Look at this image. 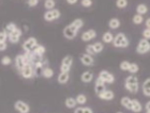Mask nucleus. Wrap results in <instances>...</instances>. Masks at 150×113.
Masks as SVG:
<instances>
[{"label":"nucleus","instance_id":"17","mask_svg":"<svg viewBox=\"0 0 150 113\" xmlns=\"http://www.w3.org/2000/svg\"><path fill=\"white\" fill-rule=\"evenodd\" d=\"M70 79V74L69 73H62L60 72V74L57 77V81L59 84H66L67 82L69 81Z\"/></svg>","mask_w":150,"mask_h":113},{"label":"nucleus","instance_id":"33","mask_svg":"<svg viewBox=\"0 0 150 113\" xmlns=\"http://www.w3.org/2000/svg\"><path fill=\"white\" fill-rule=\"evenodd\" d=\"M139 70V66L137 65V63H131L130 64V67H129V70L128 72H130L132 74V75H134V74H136V73Z\"/></svg>","mask_w":150,"mask_h":113},{"label":"nucleus","instance_id":"49","mask_svg":"<svg viewBox=\"0 0 150 113\" xmlns=\"http://www.w3.org/2000/svg\"><path fill=\"white\" fill-rule=\"evenodd\" d=\"M146 113H150V111L149 110H146Z\"/></svg>","mask_w":150,"mask_h":113},{"label":"nucleus","instance_id":"26","mask_svg":"<svg viewBox=\"0 0 150 113\" xmlns=\"http://www.w3.org/2000/svg\"><path fill=\"white\" fill-rule=\"evenodd\" d=\"M148 12V6L145 4V3H141L136 6V14H139V15H144Z\"/></svg>","mask_w":150,"mask_h":113},{"label":"nucleus","instance_id":"2","mask_svg":"<svg viewBox=\"0 0 150 113\" xmlns=\"http://www.w3.org/2000/svg\"><path fill=\"white\" fill-rule=\"evenodd\" d=\"M78 31H79V30L71 22L70 25L66 26L64 29H63V36L66 38H68V40H73V38H75V36L77 35Z\"/></svg>","mask_w":150,"mask_h":113},{"label":"nucleus","instance_id":"45","mask_svg":"<svg viewBox=\"0 0 150 113\" xmlns=\"http://www.w3.org/2000/svg\"><path fill=\"white\" fill-rule=\"evenodd\" d=\"M143 90V94L146 97H150V89H142Z\"/></svg>","mask_w":150,"mask_h":113},{"label":"nucleus","instance_id":"7","mask_svg":"<svg viewBox=\"0 0 150 113\" xmlns=\"http://www.w3.org/2000/svg\"><path fill=\"white\" fill-rule=\"evenodd\" d=\"M38 44H39V43H38L37 38H33V36H30V38H28L24 43H23V49H24L25 52L26 51H32L37 47Z\"/></svg>","mask_w":150,"mask_h":113},{"label":"nucleus","instance_id":"13","mask_svg":"<svg viewBox=\"0 0 150 113\" xmlns=\"http://www.w3.org/2000/svg\"><path fill=\"white\" fill-rule=\"evenodd\" d=\"M100 99L102 100H112L114 97H115V93L112 91V90H104L102 93L98 95Z\"/></svg>","mask_w":150,"mask_h":113},{"label":"nucleus","instance_id":"16","mask_svg":"<svg viewBox=\"0 0 150 113\" xmlns=\"http://www.w3.org/2000/svg\"><path fill=\"white\" fill-rule=\"evenodd\" d=\"M14 62H15V67L17 68L18 72H21L23 69V67L26 65L25 62H24V58H23V54H17L15 57V60H14Z\"/></svg>","mask_w":150,"mask_h":113},{"label":"nucleus","instance_id":"28","mask_svg":"<svg viewBox=\"0 0 150 113\" xmlns=\"http://www.w3.org/2000/svg\"><path fill=\"white\" fill-rule=\"evenodd\" d=\"M42 76H43L44 78H46V79L52 78V77L54 76V70L52 68H50V67L46 66V67H44L43 73H42Z\"/></svg>","mask_w":150,"mask_h":113},{"label":"nucleus","instance_id":"8","mask_svg":"<svg viewBox=\"0 0 150 113\" xmlns=\"http://www.w3.org/2000/svg\"><path fill=\"white\" fill-rule=\"evenodd\" d=\"M19 73H21V76L25 79H31L35 77V72H33V65L32 64H26Z\"/></svg>","mask_w":150,"mask_h":113},{"label":"nucleus","instance_id":"43","mask_svg":"<svg viewBox=\"0 0 150 113\" xmlns=\"http://www.w3.org/2000/svg\"><path fill=\"white\" fill-rule=\"evenodd\" d=\"M142 89H150V77H149V78H147L144 81V83H143V86H142Z\"/></svg>","mask_w":150,"mask_h":113},{"label":"nucleus","instance_id":"32","mask_svg":"<svg viewBox=\"0 0 150 113\" xmlns=\"http://www.w3.org/2000/svg\"><path fill=\"white\" fill-rule=\"evenodd\" d=\"M55 6H56V2L55 0H45L44 1V8L47 10H53L55 9Z\"/></svg>","mask_w":150,"mask_h":113},{"label":"nucleus","instance_id":"29","mask_svg":"<svg viewBox=\"0 0 150 113\" xmlns=\"http://www.w3.org/2000/svg\"><path fill=\"white\" fill-rule=\"evenodd\" d=\"M74 113H93V110L89 107L74 108Z\"/></svg>","mask_w":150,"mask_h":113},{"label":"nucleus","instance_id":"38","mask_svg":"<svg viewBox=\"0 0 150 113\" xmlns=\"http://www.w3.org/2000/svg\"><path fill=\"white\" fill-rule=\"evenodd\" d=\"M8 32L6 30H2V31H0V43H2V42H6L8 41Z\"/></svg>","mask_w":150,"mask_h":113},{"label":"nucleus","instance_id":"10","mask_svg":"<svg viewBox=\"0 0 150 113\" xmlns=\"http://www.w3.org/2000/svg\"><path fill=\"white\" fill-rule=\"evenodd\" d=\"M8 35H9L8 38H9L10 43H12V44H16V43H18L19 40H21V38H22L23 31L19 28H16L14 31H12Z\"/></svg>","mask_w":150,"mask_h":113},{"label":"nucleus","instance_id":"24","mask_svg":"<svg viewBox=\"0 0 150 113\" xmlns=\"http://www.w3.org/2000/svg\"><path fill=\"white\" fill-rule=\"evenodd\" d=\"M102 40H103V43H105V44H110V43H112L114 35H112V32L106 31L103 34V36H102Z\"/></svg>","mask_w":150,"mask_h":113},{"label":"nucleus","instance_id":"14","mask_svg":"<svg viewBox=\"0 0 150 113\" xmlns=\"http://www.w3.org/2000/svg\"><path fill=\"white\" fill-rule=\"evenodd\" d=\"M104 90H106V88H105V82H103L99 77H98L97 80H96V83H94V91H96L97 95H99L100 93H102Z\"/></svg>","mask_w":150,"mask_h":113},{"label":"nucleus","instance_id":"21","mask_svg":"<svg viewBox=\"0 0 150 113\" xmlns=\"http://www.w3.org/2000/svg\"><path fill=\"white\" fill-rule=\"evenodd\" d=\"M125 88L130 93H136V92H138L139 84L138 83H125Z\"/></svg>","mask_w":150,"mask_h":113},{"label":"nucleus","instance_id":"3","mask_svg":"<svg viewBox=\"0 0 150 113\" xmlns=\"http://www.w3.org/2000/svg\"><path fill=\"white\" fill-rule=\"evenodd\" d=\"M60 16H61V13H60V11L58 9L47 10L46 12L44 13V19H45L46 22H48L59 19Z\"/></svg>","mask_w":150,"mask_h":113},{"label":"nucleus","instance_id":"23","mask_svg":"<svg viewBox=\"0 0 150 113\" xmlns=\"http://www.w3.org/2000/svg\"><path fill=\"white\" fill-rule=\"evenodd\" d=\"M64 105L68 109H74L76 107V99L74 97H68L64 101Z\"/></svg>","mask_w":150,"mask_h":113},{"label":"nucleus","instance_id":"34","mask_svg":"<svg viewBox=\"0 0 150 113\" xmlns=\"http://www.w3.org/2000/svg\"><path fill=\"white\" fill-rule=\"evenodd\" d=\"M116 6L118 9H125L128 6V0H116Z\"/></svg>","mask_w":150,"mask_h":113},{"label":"nucleus","instance_id":"27","mask_svg":"<svg viewBox=\"0 0 150 113\" xmlns=\"http://www.w3.org/2000/svg\"><path fill=\"white\" fill-rule=\"evenodd\" d=\"M92 47H93L94 54H100V52L103 51L104 45H103V43H101V42H96V43L92 44Z\"/></svg>","mask_w":150,"mask_h":113},{"label":"nucleus","instance_id":"42","mask_svg":"<svg viewBox=\"0 0 150 113\" xmlns=\"http://www.w3.org/2000/svg\"><path fill=\"white\" fill-rule=\"evenodd\" d=\"M27 4L30 8H35L39 4V0H27Z\"/></svg>","mask_w":150,"mask_h":113},{"label":"nucleus","instance_id":"19","mask_svg":"<svg viewBox=\"0 0 150 113\" xmlns=\"http://www.w3.org/2000/svg\"><path fill=\"white\" fill-rule=\"evenodd\" d=\"M143 110V106L137 99H132V108H131V111L134 113H139L142 112Z\"/></svg>","mask_w":150,"mask_h":113},{"label":"nucleus","instance_id":"11","mask_svg":"<svg viewBox=\"0 0 150 113\" xmlns=\"http://www.w3.org/2000/svg\"><path fill=\"white\" fill-rule=\"evenodd\" d=\"M81 41L83 42H90L91 40L97 38V31L93 30V29H89L87 31H85L83 34H81Z\"/></svg>","mask_w":150,"mask_h":113},{"label":"nucleus","instance_id":"5","mask_svg":"<svg viewBox=\"0 0 150 113\" xmlns=\"http://www.w3.org/2000/svg\"><path fill=\"white\" fill-rule=\"evenodd\" d=\"M150 51V43L148 40L142 38L141 41L138 42V45L136 47V52L139 54H145Z\"/></svg>","mask_w":150,"mask_h":113},{"label":"nucleus","instance_id":"50","mask_svg":"<svg viewBox=\"0 0 150 113\" xmlns=\"http://www.w3.org/2000/svg\"><path fill=\"white\" fill-rule=\"evenodd\" d=\"M116 113H123V112H120V111H119V112H116Z\"/></svg>","mask_w":150,"mask_h":113},{"label":"nucleus","instance_id":"9","mask_svg":"<svg viewBox=\"0 0 150 113\" xmlns=\"http://www.w3.org/2000/svg\"><path fill=\"white\" fill-rule=\"evenodd\" d=\"M14 109L18 113H29L30 112V106L27 103L23 100H16L14 103Z\"/></svg>","mask_w":150,"mask_h":113},{"label":"nucleus","instance_id":"48","mask_svg":"<svg viewBox=\"0 0 150 113\" xmlns=\"http://www.w3.org/2000/svg\"><path fill=\"white\" fill-rule=\"evenodd\" d=\"M145 108H146V110H149L150 111V100L148 101L147 104H146V107H145Z\"/></svg>","mask_w":150,"mask_h":113},{"label":"nucleus","instance_id":"37","mask_svg":"<svg viewBox=\"0 0 150 113\" xmlns=\"http://www.w3.org/2000/svg\"><path fill=\"white\" fill-rule=\"evenodd\" d=\"M11 63H12V59H11L9 56H4L2 59H1V64H2V65H4V66L10 65Z\"/></svg>","mask_w":150,"mask_h":113},{"label":"nucleus","instance_id":"15","mask_svg":"<svg viewBox=\"0 0 150 113\" xmlns=\"http://www.w3.org/2000/svg\"><path fill=\"white\" fill-rule=\"evenodd\" d=\"M81 80L84 83H89L93 80V73L91 70H86L81 75Z\"/></svg>","mask_w":150,"mask_h":113},{"label":"nucleus","instance_id":"47","mask_svg":"<svg viewBox=\"0 0 150 113\" xmlns=\"http://www.w3.org/2000/svg\"><path fill=\"white\" fill-rule=\"evenodd\" d=\"M145 24H146V28L150 29V17L146 19V22H145Z\"/></svg>","mask_w":150,"mask_h":113},{"label":"nucleus","instance_id":"39","mask_svg":"<svg viewBox=\"0 0 150 113\" xmlns=\"http://www.w3.org/2000/svg\"><path fill=\"white\" fill-rule=\"evenodd\" d=\"M86 54H90V56H93L94 54V50H93V47H92V44H89L86 46Z\"/></svg>","mask_w":150,"mask_h":113},{"label":"nucleus","instance_id":"4","mask_svg":"<svg viewBox=\"0 0 150 113\" xmlns=\"http://www.w3.org/2000/svg\"><path fill=\"white\" fill-rule=\"evenodd\" d=\"M72 65H73V57L66 56L62 59V61H61V64H60V72L70 73Z\"/></svg>","mask_w":150,"mask_h":113},{"label":"nucleus","instance_id":"40","mask_svg":"<svg viewBox=\"0 0 150 113\" xmlns=\"http://www.w3.org/2000/svg\"><path fill=\"white\" fill-rule=\"evenodd\" d=\"M81 4L84 8H90L92 6V0H81Z\"/></svg>","mask_w":150,"mask_h":113},{"label":"nucleus","instance_id":"36","mask_svg":"<svg viewBox=\"0 0 150 113\" xmlns=\"http://www.w3.org/2000/svg\"><path fill=\"white\" fill-rule=\"evenodd\" d=\"M16 28H17V26H16L14 22H9V24L6 26V31L8 32V34H9V33H11L12 31H14Z\"/></svg>","mask_w":150,"mask_h":113},{"label":"nucleus","instance_id":"1","mask_svg":"<svg viewBox=\"0 0 150 113\" xmlns=\"http://www.w3.org/2000/svg\"><path fill=\"white\" fill-rule=\"evenodd\" d=\"M112 45L114 47L116 48H127L130 45V41L129 38H127V35L125 33H118L114 36V40H112Z\"/></svg>","mask_w":150,"mask_h":113},{"label":"nucleus","instance_id":"18","mask_svg":"<svg viewBox=\"0 0 150 113\" xmlns=\"http://www.w3.org/2000/svg\"><path fill=\"white\" fill-rule=\"evenodd\" d=\"M43 66H44V61L39 62L33 65V72H35V77H40V76H42V73H43V69H44Z\"/></svg>","mask_w":150,"mask_h":113},{"label":"nucleus","instance_id":"20","mask_svg":"<svg viewBox=\"0 0 150 113\" xmlns=\"http://www.w3.org/2000/svg\"><path fill=\"white\" fill-rule=\"evenodd\" d=\"M120 104L123 108H125L127 110H131L132 108V99L128 96H123L120 100Z\"/></svg>","mask_w":150,"mask_h":113},{"label":"nucleus","instance_id":"30","mask_svg":"<svg viewBox=\"0 0 150 113\" xmlns=\"http://www.w3.org/2000/svg\"><path fill=\"white\" fill-rule=\"evenodd\" d=\"M75 99H76V104L81 105V106H83V105H85L87 103V97H86L85 94H78L75 97Z\"/></svg>","mask_w":150,"mask_h":113},{"label":"nucleus","instance_id":"44","mask_svg":"<svg viewBox=\"0 0 150 113\" xmlns=\"http://www.w3.org/2000/svg\"><path fill=\"white\" fill-rule=\"evenodd\" d=\"M6 48H8V43H6V42H2V43H0V51L6 50Z\"/></svg>","mask_w":150,"mask_h":113},{"label":"nucleus","instance_id":"31","mask_svg":"<svg viewBox=\"0 0 150 113\" xmlns=\"http://www.w3.org/2000/svg\"><path fill=\"white\" fill-rule=\"evenodd\" d=\"M132 22H133L134 25H141V24L144 22V17H143V15L135 14V15L133 16V18H132Z\"/></svg>","mask_w":150,"mask_h":113},{"label":"nucleus","instance_id":"35","mask_svg":"<svg viewBox=\"0 0 150 113\" xmlns=\"http://www.w3.org/2000/svg\"><path fill=\"white\" fill-rule=\"evenodd\" d=\"M130 64H131V63L129 62V61L125 60V61H122V62L120 63V65H119V67H120V69H121V70H123V72H127V70H129Z\"/></svg>","mask_w":150,"mask_h":113},{"label":"nucleus","instance_id":"25","mask_svg":"<svg viewBox=\"0 0 150 113\" xmlns=\"http://www.w3.org/2000/svg\"><path fill=\"white\" fill-rule=\"evenodd\" d=\"M45 51H46V49H45V47H44L43 45H40L38 44L37 47L32 50V52L35 54H37V56H40V57H43L44 54H45Z\"/></svg>","mask_w":150,"mask_h":113},{"label":"nucleus","instance_id":"41","mask_svg":"<svg viewBox=\"0 0 150 113\" xmlns=\"http://www.w3.org/2000/svg\"><path fill=\"white\" fill-rule=\"evenodd\" d=\"M143 38H144L145 40H148V41H149L150 40V29L145 28V30L143 31Z\"/></svg>","mask_w":150,"mask_h":113},{"label":"nucleus","instance_id":"22","mask_svg":"<svg viewBox=\"0 0 150 113\" xmlns=\"http://www.w3.org/2000/svg\"><path fill=\"white\" fill-rule=\"evenodd\" d=\"M120 25H121V22H120V20H119L118 18H112L110 19V22H108V27H110V29H112V30H116V29H118L119 27H120Z\"/></svg>","mask_w":150,"mask_h":113},{"label":"nucleus","instance_id":"12","mask_svg":"<svg viewBox=\"0 0 150 113\" xmlns=\"http://www.w3.org/2000/svg\"><path fill=\"white\" fill-rule=\"evenodd\" d=\"M81 62L83 65L85 66H92L94 64V59H93V57L90 56V54H83L81 56Z\"/></svg>","mask_w":150,"mask_h":113},{"label":"nucleus","instance_id":"46","mask_svg":"<svg viewBox=\"0 0 150 113\" xmlns=\"http://www.w3.org/2000/svg\"><path fill=\"white\" fill-rule=\"evenodd\" d=\"M67 2L69 3V4H76L78 2V0H67Z\"/></svg>","mask_w":150,"mask_h":113},{"label":"nucleus","instance_id":"6","mask_svg":"<svg viewBox=\"0 0 150 113\" xmlns=\"http://www.w3.org/2000/svg\"><path fill=\"white\" fill-rule=\"evenodd\" d=\"M99 78L102 80L105 83H108V84H112L115 82V76L112 75V73L106 70V69H103L99 73Z\"/></svg>","mask_w":150,"mask_h":113}]
</instances>
